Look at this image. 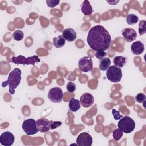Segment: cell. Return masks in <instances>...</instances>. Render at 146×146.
Returning a JSON list of instances; mask_svg holds the SVG:
<instances>
[{
  "label": "cell",
  "mask_w": 146,
  "mask_h": 146,
  "mask_svg": "<svg viewBox=\"0 0 146 146\" xmlns=\"http://www.w3.org/2000/svg\"><path fill=\"white\" fill-rule=\"evenodd\" d=\"M40 61V59L36 55L26 58L25 56L20 55L18 56H13L11 58V62L15 64H31L34 66L35 63L39 62Z\"/></svg>",
  "instance_id": "5"
},
{
  "label": "cell",
  "mask_w": 146,
  "mask_h": 146,
  "mask_svg": "<svg viewBox=\"0 0 146 146\" xmlns=\"http://www.w3.org/2000/svg\"><path fill=\"white\" fill-rule=\"evenodd\" d=\"M68 106L70 110L72 112H76L78 111L81 107V104L80 103V101L78 100V99L71 98L69 100V103H68Z\"/></svg>",
  "instance_id": "16"
},
{
  "label": "cell",
  "mask_w": 146,
  "mask_h": 146,
  "mask_svg": "<svg viewBox=\"0 0 146 146\" xmlns=\"http://www.w3.org/2000/svg\"><path fill=\"white\" fill-rule=\"evenodd\" d=\"M112 112L113 116L115 120H119L123 117V116L120 113V112L118 111H116L113 109V110H112Z\"/></svg>",
  "instance_id": "29"
},
{
  "label": "cell",
  "mask_w": 146,
  "mask_h": 146,
  "mask_svg": "<svg viewBox=\"0 0 146 146\" xmlns=\"http://www.w3.org/2000/svg\"><path fill=\"white\" fill-rule=\"evenodd\" d=\"M24 37V34L21 30H15L13 34V38L16 41H20L23 39Z\"/></svg>",
  "instance_id": "22"
},
{
  "label": "cell",
  "mask_w": 146,
  "mask_h": 146,
  "mask_svg": "<svg viewBox=\"0 0 146 146\" xmlns=\"http://www.w3.org/2000/svg\"><path fill=\"white\" fill-rule=\"evenodd\" d=\"M124 39L127 42H131L135 40L137 37L136 31L132 28H125L121 31Z\"/></svg>",
  "instance_id": "12"
},
{
  "label": "cell",
  "mask_w": 146,
  "mask_h": 146,
  "mask_svg": "<svg viewBox=\"0 0 146 146\" xmlns=\"http://www.w3.org/2000/svg\"><path fill=\"white\" fill-rule=\"evenodd\" d=\"M47 96L51 102L55 103H59L62 100L63 92L60 87H55L49 90Z\"/></svg>",
  "instance_id": "7"
},
{
  "label": "cell",
  "mask_w": 146,
  "mask_h": 146,
  "mask_svg": "<svg viewBox=\"0 0 146 146\" xmlns=\"http://www.w3.org/2000/svg\"><path fill=\"white\" fill-rule=\"evenodd\" d=\"M131 50L133 54L140 55L144 51V45L141 41H136L132 44Z\"/></svg>",
  "instance_id": "15"
},
{
  "label": "cell",
  "mask_w": 146,
  "mask_h": 146,
  "mask_svg": "<svg viewBox=\"0 0 146 146\" xmlns=\"http://www.w3.org/2000/svg\"><path fill=\"white\" fill-rule=\"evenodd\" d=\"M111 60L108 58H104L102 59L99 63V68L102 71H106L111 65Z\"/></svg>",
  "instance_id": "20"
},
{
  "label": "cell",
  "mask_w": 146,
  "mask_h": 146,
  "mask_svg": "<svg viewBox=\"0 0 146 146\" xmlns=\"http://www.w3.org/2000/svg\"><path fill=\"white\" fill-rule=\"evenodd\" d=\"M59 0H47L46 3L48 7L53 8L55 6H57L59 3Z\"/></svg>",
  "instance_id": "28"
},
{
  "label": "cell",
  "mask_w": 146,
  "mask_h": 146,
  "mask_svg": "<svg viewBox=\"0 0 146 146\" xmlns=\"http://www.w3.org/2000/svg\"><path fill=\"white\" fill-rule=\"evenodd\" d=\"M22 128L27 135H33L38 133L39 131L36 127V121L33 119H29L24 120L22 125Z\"/></svg>",
  "instance_id": "6"
},
{
  "label": "cell",
  "mask_w": 146,
  "mask_h": 146,
  "mask_svg": "<svg viewBox=\"0 0 146 146\" xmlns=\"http://www.w3.org/2000/svg\"><path fill=\"white\" fill-rule=\"evenodd\" d=\"M111 41L110 34L101 25H96L91 27L87 37L88 46L96 51L108 50L111 46Z\"/></svg>",
  "instance_id": "1"
},
{
  "label": "cell",
  "mask_w": 146,
  "mask_h": 146,
  "mask_svg": "<svg viewBox=\"0 0 146 146\" xmlns=\"http://www.w3.org/2000/svg\"><path fill=\"white\" fill-rule=\"evenodd\" d=\"M123 132L118 128L116 129H115L113 132H112V135H113V139L116 140L118 141L119 140H120L121 139V137L123 136Z\"/></svg>",
  "instance_id": "24"
},
{
  "label": "cell",
  "mask_w": 146,
  "mask_h": 146,
  "mask_svg": "<svg viewBox=\"0 0 146 146\" xmlns=\"http://www.w3.org/2000/svg\"><path fill=\"white\" fill-rule=\"evenodd\" d=\"M107 54L105 51H98L95 54V56L98 59H103L107 56Z\"/></svg>",
  "instance_id": "27"
},
{
  "label": "cell",
  "mask_w": 146,
  "mask_h": 146,
  "mask_svg": "<svg viewBox=\"0 0 146 146\" xmlns=\"http://www.w3.org/2000/svg\"><path fill=\"white\" fill-rule=\"evenodd\" d=\"M127 58L122 56H116L113 59L114 65L119 68H121L124 66L127 63Z\"/></svg>",
  "instance_id": "18"
},
{
  "label": "cell",
  "mask_w": 146,
  "mask_h": 146,
  "mask_svg": "<svg viewBox=\"0 0 146 146\" xmlns=\"http://www.w3.org/2000/svg\"><path fill=\"white\" fill-rule=\"evenodd\" d=\"M21 74L22 72L19 68H14L9 73L7 80L2 83V87H6V86L8 85L9 91L10 94H14L15 89L20 84L21 80Z\"/></svg>",
  "instance_id": "2"
},
{
  "label": "cell",
  "mask_w": 146,
  "mask_h": 146,
  "mask_svg": "<svg viewBox=\"0 0 146 146\" xmlns=\"http://www.w3.org/2000/svg\"><path fill=\"white\" fill-rule=\"evenodd\" d=\"M118 128L125 133H130L135 128V121L128 116H123L117 124Z\"/></svg>",
  "instance_id": "3"
},
{
  "label": "cell",
  "mask_w": 146,
  "mask_h": 146,
  "mask_svg": "<svg viewBox=\"0 0 146 146\" xmlns=\"http://www.w3.org/2000/svg\"><path fill=\"white\" fill-rule=\"evenodd\" d=\"M62 36L67 41L72 42L76 38V33L73 29L67 28L63 30Z\"/></svg>",
  "instance_id": "14"
},
{
  "label": "cell",
  "mask_w": 146,
  "mask_h": 146,
  "mask_svg": "<svg viewBox=\"0 0 146 146\" xmlns=\"http://www.w3.org/2000/svg\"><path fill=\"white\" fill-rule=\"evenodd\" d=\"M146 21L141 20L139 22V33L140 35H142L146 33V27H145Z\"/></svg>",
  "instance_id": "23"
},
{
  "label": "cell",
  "mask_w": 146,
  "mask_h": 146,
  "mask_svg": "<svg viewBox=\"0 0 146 146\" xmlns=\"http://www.w3.org/2000/svg\"><path fill=\"white\" fill-rule=\"evenodd\" d=\"M62 124L61 121H50V129H53L55 128H58V127L60 126Z\"/></svg>",
  "instance_id": "30"
},
{
  "label": "cell",
  "mask_w": 146,
  "mask_h": 146,
  "mask_svg": "<svg viewBox=\"0 0 146 146\" xmlns=\"http://www.w3.org/2000/svg\"><path fill=\"white\" fill-rule=\"evenodd\" d=\"M65 43L66 40L62 35H59L58 36L53 38V45L57 48L63 47Z\"/></svg>",
  "instance_id": "19"
},
{
  "label": "cell",
  "mask_w": 146,
  "mask_h": 146,
  "mask_svg": "<svg viewBox=\"0 0 146 146\" xmlns=\"http://www.w3.org/2000/svg\"><path fill=\"white\" fill-rule=\"evenodd\" d=\"M76 144L79 146H91L92 144V138L87 132H82L77 137Z\"/></svg>",
  "instance_id": "9"
},
{
  "label": "cell",
  "mask_w": 146,
  "mask_h": 146,
  "mask_svg": "<svg viewBox=\"0 0 146 146\" xmlns=\"http://www.w3.org/2000/svg\"><path fill=\"white\" fill-rule=\"evenodd\" d=\"M66 88L68 92H70V93L74 92L76 90V85L74 83H73L71 81L68 82V83L67 84Z\"/></svg>",
  "instance_id": "26"
},
{
  "label": "cell",
  "mask_w": 146,
  "mask_h": 146,
  "mask_svg": "<svg viewBox=\"0 0 146 146\" xmlns=\"http://www.w3.org/2000/svg\"><path fill=\"white\" fill-rule=\"evenodd\" d=\"M36 124L38 131L42 133L47 132L50 129V121L44 117L39 119L36 121Z\"/></svg>",
  "instance_id": "11"
},
{
  "label": "cell",
  "mask_w": 146,
  "mask_h": 146,
  "mask_svg": "<svg viewBox=\"0 0 146 146\" xmlns=\"http://www.w3.org/2000/svg\"><path fill=\"white\" fill-rule=\"evenodd\" d=\"M14 136L9 131L2 133L0 136V143L3 146H10L14 141Z\"/></svg>",
  "instance_id": "10"
},
{
  "label": "cell",
  "mask_w": 146,
  "mask_h": 146,
  "mask_svg": "<svg viewBox=\"0 0 146 146\" xmlns=\"http://www.w3.org/2000/svg\"><path fill=\"white\" fill-rule=\"evenodd\" d=\"M81 11L85 15H89L92 14L93 11L92 7L88 1L85 0L83 1L81 7Z\"/></svg>",
  "instance_id": "17"
},
{
  "label": "cell",
  "mask_w": 146,
  "mask_h": 146,
  "mask_svg": "<svg viewBox=\"0 0 146 146\" xmlns=\"http://www.w3.org/2000/svg\"><path fill=\"white\" fill-rule=\"evenodd\" d=\"M146 99V97L144 94L143 93H139L137 94V95L135 96V100L140 103H144Z\"/></svg>",
  "instance_id": "25"
},
{
  "label": "cell",
  "mask_w": 146,
  "mask_h": 146,
  "mask_svg": "<svg viewBox=\"0 0 146 146\" xmlns=\"http://www.w3.org/2000/svg\"><path fill=\"white\" fill-rule=\"evenodd\" d=\"M78 66L81 71L87 72L92 70L93 62L90 56H84L79 59Z\"/></svg>",
  "instance_id": "8"
},
{
  "label": "cell",
  "mask_w": 146,
  "mask_h": 146,
  "mask_svg": "<svg viewBox=\"0 0 146 146\" xmlns=\"http://www.w3.org/2000/svg\"><path fill=\"white\" fill-rule=\"evenodd\" d=\"M122 75V71L121 68L115 65L110 66L106 71L107 78L113 83L119 82L121 79Z\"/></svg>",
  "instance_id": "4"
},
{
  "label": "cell",
  "mask_w": 146,
  "mask_h": 146,
  "mask_svg": "<svg viewBox=\"0 0 146 146\" xmlns=\"http://www.w3.org/2000/svg\"><path fill=\"white\" fill-rule=\"evenodd\" d=\"M79 101L83 107H89L94 104V98L91 94L86 92L82 95Z\"/></svg>",
  "instance_id": "13"
},
{
  "label": "cell",
  "mask_w": 146,
  "mask_h": 146,
  "mask_svg": "<svg viewBox=\"0 0 146 146\" xmlns=\"http://www.w3.org/2000/svg\"><path fill=\"white\" fill-rule=\"evenodd\" d=\"M107 2L110 3V5H115L116 4H117L119 2V1H107Z\"/></svg>",
  "instance_id": "31"
},
{
  "label": "cell",
  "mask_w": 146,
  "mask_h": 146,
  "mask_svg": "<svg viewBox=\"0 0 146 146\" xmlns=\"http://www.w3.org/2000/svg\"><path fill=\"white\" fill-rule=\"evenodd\" d=\"M139 21V18L137 15L133 14H128L126 17V21L128 25H132L137 23Z\"/></svg>",
  "instance_id": "21"
}]
</instances>
